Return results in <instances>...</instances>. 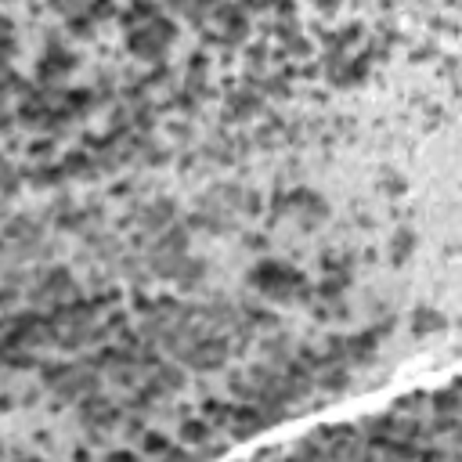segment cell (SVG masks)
<instances>
[{
    "label": "cell",
    "mask_w": 462,
    "mask_h": 462,
    "mask_svg": "<svg viewBox=\"0 0 462 462\" xmlns=\"http://www.w3.org/2000/svg\"><path fill=\"white\" fill-rule=\"evenodd\" d=\"M62 166L73 173V178H83V181H98V170H101L98 159H91L87 152H69Z\"/></svg>",
    "instance_id": "8992f818"
},
{
    "label": "cell",
    "mask_w": 462,
    "mask_h": 462,
    "mask_svg": "<svg viewBox=\"0 0 462 462\" xmlns=\"http://www.w3.org/2000/svg\"><path fill=\"white\" fill-rule=\"evenodd\" d=\"M51 152H54V141H51V138H36L33 145H26V155H29V159H47Z\"/></svg>",
    "instance_id": "603a6c76"
},
{
    "label": "cell",
    "mask_w": 462,
    "mask_h": 462,
    "mask_svg": "<svg viewBox=\"0 0 462 462\" xmlns=\"http://www.w3.org/2000/svg\"><path fill=\"white\" fill-rule=\"evenodd\" d=\"M141 451H145V455H166V451H170V444H166V437H163V433L148 430V433L141 437Z\"/></svg>",
    "instance_id": "7402d4cb"
},
{
    "label": "cell",
    "mask_w": 462,
    "mask_h": 462,
    "mask_svg": "<svg viewBox=\"0 0 462 462\" xmlns=\"http://www.w3.org/2000/svg\"><path fill=\"white\" fill-rule=\"evenodd\" d=\"M437 329H444V318L437 314V311H419L416 314V322H412V332H437Z\"/></svg>",
    "instance_id": "d6986e66"
},
{
    "label": "cell",
    "mask_w": 462,
    "mask_h": 462,
    "mask_svg": "<svg viewBox=\"0 0 462 462\" xmlns=\"http://www.w3.org/2000/svg\"><path fill=\"white\" fill-rule=\"evenodd\" d=\"M80 419H83V426H91V430H112V426H120L123 412L115 409L108 397L91 394V397H83V404H80Z\"/></svg>",
    "instance_id": "3957f363"
},
{
    "label": "cell",
    "mask_w": 462,
    "mask_h": 462,
    "mask_svg": "<svg viewBox=\"0 0 462 462\" xmlns=\"http://www.w3.org/2000/svg\"><path fill=\"white\" fill-rule=\"evenodd\" d=\"M289 336H274V339H267V343H260V354L271 361V365H285L289 361Z\"/></svg>",
    "instance_id": "7c38bea8"
},
{
    "label": "cell",
    "mask_w": 462,
    "mask_h": 462,
    "mask_svg": "<svg viewBox=\"0 0 462 462\" xmlns=\"http://www.w3.org/2000/svg\"><path fill=\"white\" fill-rule=\"evenodd\" d=\"M412 246H416V239H412V231H397V235H394V246H390V257H394V264H401L404 257H409L412 253Z\"/></svg>",
    "instance_id": "ac0fdd59"
},
{
    "label": "cell",
    "mask_w": 462,
    "mask_h": 462,
    "mask_svg": "<svg viewBox=\"0 0 462 462\" xmlns=\"http://www.w3.org/2000/svg\"><path fill=\"white\" fill-rule=\"evenodd\" d=\"M423 401H430V394H409V397H397V401H394V412H397V416H404V412L416 416V412L423 409Z\"/></svg>",
    "instance_id": "44dd1931"
},
{
    "label": "cell",
    "mask_w": 462,
    "mask_h": 462,
    "mask_svg": "<svg viewBox=\"0 0 462 462\" xmlns=\"http://www.w3.org/2000/svg\"><path fill=\"white\" fill-rule=\"evenodd\" d=\"M318 383H322L329 394H339V390L351 386V372L339 369V365H329V372H325V376H318Z\"/></svg>",
    "instance_id": "9a60e30c"
},
{
    "label": "cell",
    "mask_w": 462,
    "mask_h": 462,
    "mask_svg": "<svg viewBox=\"0 0 462 462\" xmlns=\"http://www.w3.org/2000/svg\"><path fill=\"white\" fill-rule=\"evenodd\" d=\"M91 26H94V19H91V15H87V19H83V15H73V19H69L73 36H91Z\"/></svg>",
    "instance_id": "83f0119b"
},
{
    "label": "cell",
    "mask_w": 462,
    "mask_h": 462,
    "mask_svg": "<svg viewBox=\"0 0 462 462\" xmlns=\"http://www.w3.org/2000/svg\"><path fill=\"white\" fill-rule=\"evenodd\" d=\"M73 372H76L73 361H43V365H40V383H43L47 390H54L58 383H66Z\"/></svg>",
    "instance_id": "52a82bcc"
},
{
    "label": "cell",
    "mask_w": 462,
    "mask_h": 462,
    "mask_svg": "<svg viewBox=\"0 0 462 462\" xmlns=\"http://www.w3.org/2000/svg\"><path fill=\"white\" fill-rule=\"evenodd\" d=\"M15 192H19V170H15V163H8V166H4V199L11 202Z\"/></svg>",
    "instance_id": "d4e9b609"
},
{
    "label": "cell",
    "mask_w": 462,
    "mask_h": 462,
    "mask_svg": "<svg viewBox=\"0 0 462 462\" xmlns=\"http://www.w3.org/2000/svg\"><path fill=\"white\" fill-rule=\"evenodd\" d=\"M0 409L11 412V409H15V397H11V394H4V397H0Z\"/></svg>",
    "instance_id": "e575fe53"
},
{
    "label": "cell",
    "mask_w": 462,
    "mask_h": 462,
    "mask_svg": "<svg viewBox=\"0 0 462 462\" xmlns=\"http://www.w3.org/2000/svg\"><path fill=\"white\" fill-rule=\"evenodd\" d=\"M202 278H206V264H202V260H188V264H185V271L178 274V282H181L185 289H192V285H199Z\"/></svg>",
    "instance_id": "ffe728a7"
},
{
    "label": "cell",
    "mask_w": 462,
    "mask_h": 462,
    "mask_svg": "<svg viewBox=\"0 0 462 462\" xmlns=\"http://www.w3.org/2000/svg\"><path fill=\"white\" fill-rule=\"evenodd\" d=\"M69 178V170L66 166H36L33 173H26V181L33 188H51V185H62Z\"/></svg>",
    "instance_id": "9c48e42d"
},
{
    "label": "cell",
    "mask_w": 462,
    "mask_h": 462,
    "mask_svg": "<svg viewBox=\"0 0 462 462\" xmlns=\"http://www.w3.org/2000/svg\"><path fill=\"white\" fill-rule=\"evenodd\" d=\"M51 8H54V11H62V15H69V19H73V11H76L80 4H76V0H51Z\"/></svg>",
    "instance_id": "4dcf8cb0"
},
{
    "label": "cell",
    "mask_w": 462,
    "mask_h": 462,
    "mask_svg": "<svg viewBox=\"0 0 462 462\" xmlns=\"http://www.w3.org/2000/svg\"><path fill=\"white\" fill-rule=\"evenodd\" d=\"M152 376H155V379H159V383H163L170 394H173V390H185V386H188V376H185V369H181V365H170V361H163V365H159Z\"/></svg>",
    "instance_id": "30bf717a"
},
{
    "label": "cell",
    "mask_w": 462,
    "mask_h": 462,
    "mask_svg": "<svg viewBox=\"0 0 462 462\" xmlns=\"http://www.w3.org/2000/svg\"><path fill=\"white\" fill-rule=\"evenodd\" d=\"M246 36H250V26L235 15V19L227 22V36H224V40H227V43H239V40H246Z\"/></svg>",
    "instance_id": "cb8c5ba5"
},
{
    "label": "cell",
    "mask_w": 462,
    "mask_h": 462,
    "mask_svg": "<svg viewBox=\"0 0 462 462\" xmlns=\"http://www.w3.org/2000/svg\"><path fill=\"white\" fill-rule=\"evenodd\" d=\"M152 33H155L159 40H166V43L178 40V26H170L166 19H155V22H152Z\"/></svg>",
    "instance_id": "4316f807"
},
{
    "label": "cell",
    "mask_w": 462,
    "mask_h": 462,
    "mask_svg": "<svg viewBox=\"0 0 462 462\" xmlns=\"http://www.w3.org/2000/svg\"><path fill=\"white\" fill-rule=\"evenodd\" d=\"M181 441L185 444H206L210 441V423L206 419H185L181 423Z\"/></svg>",
    "instance_id": "5bb4252c"
},
{
    "label": "cell",
    "mask_w": 462,
    "mask_h": 462,
    "mask_svg": "<svg viewBox=\"0 0 462 462\" xmlns=\"http://www.w3.org/2000/svg\"><path fill=\"white\" fill-rule=\"evenodd\" d=\"M430 409H433L437 416H458V412H462V397H458L455 386H451V390H433V394H430Z\"/></svg>",
    "instance_id": "ba28073f"
},
{
    "label": "cell",
    "mask_w": 462,
    "mask_h": 462,
    "mask_svg": "<svg viewBox=\"0 0 462 462\" xmlns=\"http://www.w3.org/2000/svg\"><path fill=\"white\" fill-rule=\"evenodd\" d=\"M250 329H278V314L274 311H264V307H242Z\"/></svg>",
    "instance_id": "e0dca14e"
},
{
    "label": "cell",
    "mask_w": 462,
    "mask_h": 462,
    "mask_svg": "<svg viewBox=\"0 0 462 462\" xmlns=\"http://www.w3.org/2000/svg\"><path fill=\"white\" fill-rule=\"evenodd\" d=\"M108 458H112V462H127V458H134V451H115V448H112Z\"/></svg>",
    "instance_id": "836d02e7"
},
{
    "label": "cell",
    "mask_w": 462,
    "mask_h": 462,
    "mask_svg": "<svg viewBox=\"0 0 462 462\" xmlns=\"http://www.w3.org/2000/svg\"><path fill=\"white\" fill-rule=\"evenodd\" d=\"M339 293H343V278H329V282L318 285V297L322 300H339Z\"/></svg>",
    "instance_id": "484cf974"
},
{
    "label": "cell",
    "mask_w": 462,
    "mask_h": 462,
    "mask_svg": "<svg viewBox=\"0 0 462 462\" xmlns=\"http://www.w3.org/2000/svg\"><path fill=\"white\" fill-rule=\"evenodd\" d=\"M108 15H115V8L108 4V0H98L94 11H91V19H108Z\"/></svg>",
    "instance_id": "1f68e13d"
},
{
    "label": "cell",
    "mask_w": 462,
    "mask_h": 462,
    "mask_svg": "<svg viewBox=\"0 0 462 462\" xmlns=\"http://www.w3.org/2000/svg\"><path fill=\"white\" fill-rule=\"evenodd\" d=\"M202 412H206L210 423H231V416H235V409H231V404H224V401H217V397H206V401H202Z\"/></svg>",
    "instance_id": "2e32d148"
},
{
    "label": "cell",
    "mask_w": 462,
    "mask_h": 462,
    "mask_svg": "<svg viewBox=\"0 0 462 462\" xmlns=\"http://www.w3.org/2000/svg\"><path fill=\"white\" fill-rule=\"evenodd\" d=\"M130 51L141 54V58H148V62H159L163 51H166V40H159V36L152 33V26H145V29L130 33Z\"/></svg>",
    "instance_id": "5b68a950"
},
{
    "label": "cell",
    "mask_w": 462,
    "mask_h": 462,
    "mask_svg": "<svg viewBox=\"0 0 462 462\" xmlns=\"http://www.w3.org/2000/svg\"><path fill=\"white\" fill-rule=\"evenodd\" d=\"M451 386H455V390H458V394H462V376H458V379H455V383H451Z\"/></svg>",
    "instance_id": "d590c367"
},
{
    "label": "cell",
    "mask_w": 462,
    "mask_h": 462,
    "mask_svg": "<svg viewBox=\"0 0 462 462\" xmlns=\"http://www.w3.org/2000/svg\"><path fill=\"white\" fill-rule=\"evenodd\" d=\"M40 386H43V383H40ZM40 386H26V390H22V404H26V409H33V404L40 401Z\"/></svg>",
    "instance_id": "d6a6232c"
},
{
    "label": "cell",
    "mask_w": 462,
    "mask_h": 462,
    "mask_svg": "<svg viewBox=\"0 0 462 462\" xmlns=\"http://www.w3.org/2000/svg\"><path fill=\"white\" fill-rule=\"evenodd\" d=\"M152 250H173V253H185V250H188V231L170 224V227L163 231V239H159Z\"/></svg>",
    "instance_id": "4fadbf2b"
},
{
    "label": "cell",
    "mask_w": 462,
    "mask_h": 462,
    "mask_svg": "<svg viewBox=\"0 0 462 462\" xmlns=\"http://www.w3.org/2000/svg\"><path fill=\"white\" fill-rule=\"evenodd\" d=\"M94 304H98V311L115 307V304H120V289H105V293H98V297H94Z\"/></svg>",
    "instance_id": "f1b7e54d"
},
{
    "label": "cell",
    "mask_w": 462,
    "mask_h": 462,
    "mask_svg": "<svg viewBox=\"0 0 462 462\" xmlns=\"http://www.w3.org/2000/svg\"><path fill=\"white\" fill-rule=\"evenodd\" d=\"M178 217V202L173 199H155L148 210H141V227L145 231H166Z\"/></svg>",
    "instance_id": "277c9868"
},
{
    "label": "cell",
    "mask_w": 462,
    "mask_h": 462,
    "mask_svg": "<svg viewBox=\"0 0 462 462\" xmlns=\"http://www.w3.org/2000/svg\"><path fill=\"white\" fill-rule=\"evenodd\" d=\"M43 361L29 351V346H19V351H4V369H19V372H29V369H40Z\"/></svg>",
    "instance_id": "8fae6325"
},
{
    "label": "cell",
    "mask_w": 462,
    "mask_h": 462,
    "mask_svg": "<svg viewBox=\"0 0 462 462\" xmlns=\"http://www.w3.org/2000/svg\"><path fill=\"white\" fill-rule=\"evenodd\" d=\"M250 282L260 285V293L271 297V300H289V297H293V285H300V274H293L285 264L264 260V264L250 274Z\"/></svg>",
    "instance_id": "6da1fadb"
},
{
    "label": "cell",
    "mask_w": 462,
    "mask_h": 462,
    "mask_svg": "<svg viewBox=\"0 0 462 462\" xmlns=\"http://www.w3.org/2000/svg\"><path fill=\"white\" fill-rule=\"evenodd\" d=\"M227 354H231V343L227 339L202 336V339H195V346H192V354L185 358V365H192L199 372H213V369H220L227 361Z\"/></svg>",
    "instance_id": "7a4b0ae2"
},
{
    "label": "cell",
    "mask_w": 462,
    "mask_h": 462,
    "mask_svg": "<svg viewBox=\"0 0 462 462\" xmlns=\"http://www.w3.org/2000/svg\"><path fill=\"white\" fill-rule=\"evenodd\" d=\"M66 105H69V108L91 105V94H87V91H66Z\"/></svg>",
    "instance_id": "f546056e"
}]
</instances>
